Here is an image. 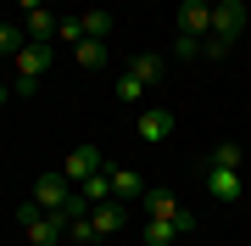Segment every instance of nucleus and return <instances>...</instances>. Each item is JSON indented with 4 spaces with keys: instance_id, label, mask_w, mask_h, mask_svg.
<instances>
[{
    "instance_id": "f257e3e1",
    "label": "nucleus",
    "mask_w": 251,
    "mask_h": 246,
    "mask_svg": "<svg viewBox=\"0 0 251 246\" xmlns=\"http://www.w3.org/2000/svg\"><path fill=\"white\" fill-rule=\"evenodd\" d=\"M246 28H251L246 0H212V39H206V56H224Z\"/></svg>"
},
{
    "instance_id": "f03ea898",
    "label": "nucleus",
    "mask_w": 251,
    "mask_h": 246,
    "mask_svg": "<svg viewBox=\"0 0 251 246\" xmlns=\"http://www.w3.org/2000/svg\"><path fill=\"white\" fill-rule=\"evenodd\" d=\"M17 224H23L28 246H56V241L67 235V213H45V207H34V201L17 207Z\"/></svg>"
},
{
    "instance_id": "7ed1b4c3",
    "label": "nucleus",
    "mask_w": 251,
    "mask_h": 246,
    "mask_svg": "<svg viewBox=\"0 0 251 246\" xmlns=\"http://www.w3.org/2000/svg\"><path fill=\"white\" fill-rule=\"evenodd\" d=\"M11 67H17V84H11V90H17V95H34V90H39V79L50 73V45L28 39V45L11 56Z\"/></svg>"
},
{
    "instance_id": "20e7f679",
    "label": "nucleus",
    "mask_w": 251,
    "mask_h": 246,
    "mask_svg": "<svg viewBox=\"0 0 251 246\" xmlns=\"http://www.w3.org/2000/svg\"><path fill=\"white\" fill-rule=\"evenodd\" d=\"M28 201H34V207H45V213H62L67 201H73V179H67L62 168L39 173V179H34V196H28Z\"/></svg>"
},
{
    "instance_id": "39448f33",
    "label": "nucleus",
    "mask_w": 251,
    "mask_h": 246,
    "mask_svg": "<svg viewBox=\"0 0 251 246\" xmlns=\"http://www.w3.org/2000/svg\"><path fill=\"white\" fill-rule=\"evenodd\" d=\"M145 213H151V219H173V224H179V235L196 229V213H184V201L173 196V191H145Z\"/></svg>"
},
{
    "instance_id": "423d86ee",
    "label": "nucleus",
    "mask_w": 251,
    "mask_h": 246,
    "mask_svg": "<svg viewBox=\"0 0 251 246\" xmlns=\"http://www.w3.org/2000/svg\"><path fill=\"white\" fill-rule=\"evenodd\" d=\"M206 196H212V201H224V207H234V201L246 196L240 168H206Z\"/></svg>"
},
{
    "instance_id": "0eeeda50",
    "label": "nucleus",
    "mask_w": 251,
    "mask_h": 246,
    "mask_svg": "<svg viewBox=\"0 0 251 246\" xmlns=\"http://www.w3.org/2000/svg\"><path fill=\"white\" fill-rule=\"evenodd\" d=\"M212 34V0H184L179 6V39H201Z\"/></svg>"
},
{
    "instance_id": "6e6552de",
    "label": "nucleus",
    "mask_w": 251,
    "mask_h": 246,
    "mask_svg": "<svg viewBox=\"0 0 251 246\" xmlns=\"http://www.w3.org/2000/svg\"><path fill=\"white\" fill-rule=\"evenodd\" d=\"M100 168H106L100 146H73V151H67V163H62V173H67L73 185H84V179H90V173H100Z\"/></svg>"
},
{
    "instance_id": "1a4fd4ad",
    "label": "nucleus",
    "mask_w": 251,
    "mask_h": 246,
    "mask_svg": "<svg viewBox=\"0 0 251 246\" xmlns=\"http://www.w3.org/2000/svg\"><path fill=\"white\" fill-rule=\"evenodd\" d=\"M134 135L145 140V146H156V140H168V135H173V112H168V107H151V112H140Z\"/></svg>"
},
{
    "instance_id": "9d476101",
    "label": "nucleus",
    "mask_w": 251,
    "mask_h": 246,
    "mask_svg": "<svg viewBox=\"0 0 251 246\" xmlns=\"http://www.w3.org/2000/svg\"><path fill=\"white\" fill-rule=\"evenodd\" d=\"M106 173H112V196H117V201H145V179H140L134 168L106 163Z\"/></svg>"
},
{
    "instance_id": "9b49d317",
    "label": "nucleus",
    "mask_w": 251,
    "mask_h": 246,
    "mask_svg": "<svg viewBox=\"0 0 251 246\" xmlns=\"http://www.w3.org/2000/svg\"><path fill=\"white\" fill-rule=\"evenodd\" d=\"M90 224H95V235L100 241H106V235H117V229H123V201H95V207H90Z\"/></svg>"
},
{
    "instance_id": "f8f14e48",
    "label": "nucleus",
    "mask_w": 251,
    "mask_h": 246,
    "mask_svg": "<svg viewBox=\"0 0 251 246\" xmlns=\"http://www.w3.org/2000/svg\"><path fill=\"white\" fill-rule=\"evenodd\" d=\"M56 28H62V23H56V11H45V6L28 11V39H39V45H56Z\"/></svg>"
},
{
    "instance_id": "ddd939ff",
    "label": "nucleus",
    "mask_w": 251,
    "mask_h": 246,
    "mask_svg": "<svg viewBox=\"0 0 251 246\" xmlns=\"http://www.w3.org/2000/svg\"><path fill=\"white\" fill-rule=\"evenodd\" d=\"M73 191L84 196V207H95V201H112V173L100 168V173H90L84 185H73Z\"/></svg>"
},
{
    "instance_id": "4468645a",
    "label": "nucleus",
    "mask_w": 251,
    "mask_h": 246,
    "mask_svg": "<svg viewBox=\"0 0 251 246\" xmlns=\"http://www.w3.org/2000/svg\"><path fill=\"white\" fill-rule=\"evenodd\" d=\"M73 62L90 67V73H95V67H106V39H78V45H73Z\"/></svg>"
},
{
    "instance_id": "2eb2a0df",
    "label": "nucleus",
    "mask_w": 251,
    "mask_h": 246,
    "mask_svg": "<svg viewBox=\"0 0 251 246\" xmlns=\"http://www.w3.org/2000/svg\"><path fill=\"white\" fill-rule=\"evenodd\" d=\"M128 73H134L140 84H156V79H162V56H156V51H140V56H134V67H128Z\"/></svg>"
},
{
    "instance_id": "dca6fc26",
    "label": "nucleus",
    "mask_w": 251,
    "mask_h": 246,
    "mask_svg": "<svg viewBox=\"0 0 251 246\" xmlns=\"http://www.w3.org/2000/svg\"><path fill=\"white\" fill-rule=\"evenodd\" d=\"M173 241H179V224L173 219H151L145 224V246H173Z\"/></svg>"
},
{
    "instance_id": "f3484780",
    "label": "nucleus",
    "mask_w": 251,
    "mask_h": 246,
    "mask_svg": "<svg viewBox=\"0 0 251 246\" xmlns=\"http://www.w3.org/2000/svg\"><path fill=\"white\" fill-rule=\"evenodd\" d=\"M246 151L234 146V140H224V146H212V157H206V168H240Z\"/></svg>"
},
{
    "instance_id": "a211bd4d",
    "label": "nucleus",
    "mask_w": 251,
    "mask_h": 246,
    "mask_svg": "<svg viewBox=\"0 0 251 246\" xmlns=\"http://www.w3.org/2000/svg\"><path fill=\"white\" fill-rule=\"evenodd\" d=\"M78 23H84V39H106L112 34V11H84Z\"/></svg>"
},
{
    "instance_id": "6ab92c4d",
    "label": "nucleus",
    "mask_w": 251,
    "mask_h": 246,
    "mask_svg": "<svg viewBox=\"0 0 251 246\" xmlns=\"http://www.w3.org/2000/svg\"><path fill=\"white\" fill-rule=\"evenodd\" d=\"M28 45V28H11V23H0V56H17Z\"/></svg>"
},
{
    "instance_id": "aec40b11",
    "label": "nucleus",
    "mask_w": 251,
    "mask_h": 246,
    "mask_svg": "<svg viewBox=\"0 0 251 246\" xmlns=\"http://www.w3.org/2000/svg\"><path fill=\"white\" fill-rule=\"evenodd\" d=\"M67 235H73V241H100V235H95V224H90V213H84V219H73V224H67Z\"/></svg>"
},
{
    "instance_id": "412c9836",
    "label": "nucleus",
    "mask_w": 251,
    "mask_h": 246,
    "mask_svg": "<svg viewBox=\"0 0 251 246\" xmlns=\"http://www.w3.org/2000/svg\"><path fill=\"white\" fill-rule=\"evenodd\" d=\"M140 90H145V84H140L134 73H123V79H117V101H140Z\"/></svg>"
},
{
    "instance_id": "4be33fe9",
    "label": "nucleus",
    "mask_w": 251,
    "mask_h": 246,
    "mask_svg": "<svg viewBox=\"0 0 251 246\" xmlns=\"http://www.w3.org/2000/svg\"><path fill=\"white\" fill-rule=\"evenodd\" d=\"M17 6H23V17H28V11H39V6H45V0H17Z\"/></svg>"
},
{
    "instance_id": "5701e85b",
    "label": "nucleus",
    "mask_w": 251,
    "mask_h": 246,
    "mask_svg": "<svg viewBox=\"0 0 251 246\" xmlns=\"http://www.w3.org/2000/svg\"><path fill=\"white\" fill-rule=\"evenodd\" d=\"M6 101H11V90H6V84H0V107H6Z\"/></svg>"
}]
</instances>
